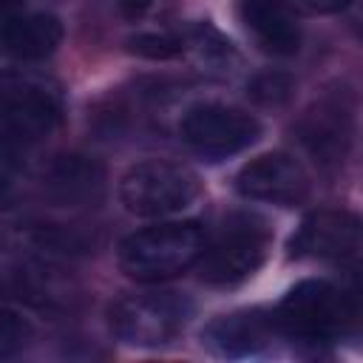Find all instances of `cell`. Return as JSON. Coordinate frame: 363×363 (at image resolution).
<instances>
[{"mask_svg":"<svg viewBox=\"0 0 363 363\" xmlns=\"http://www.w3.org/2000/svg\"><path fill=\"white\" fill-rule=\"evenodd\" d=\"M303 145L320 162H343L349 147V113L335 102L318 105L303 122Z\"/></svg>","mask_w":363,"mask_h":363,"instance_id":"14","label":"cell"},{"mask_svg":"<svg viewBox=\"0 0 363 363\" xmlns=\"http://www.w3.org/2000/svg\"><path fill=\"white\" fill-rule=\"evenodd\" d=\"M0 116L11 136L40 139L51 133L54 125L60 122V102L43 85L17 82L0 88Z\"/></svg>","mask_w":363,"mask_h":363,"instance_id":"9","label":"cell"},{"mask_svg":"<svg viewBox=\"0 0 363 363\" xmlns=\"http://www.w3.org/2000/svg\"><path fill=\"white\" fill-rule=\"evenodd\" d=\"M201 193L199 176L167 159H145L119 179V201L139 218H170L184 213Z\"/></svg>","mask_w":363,"mask_h":363,"instance_id":"3","label":"cell"},{"mask_svg":"<svg viewBox=\"0 0 363 363\" xmlns=\"http://www.w3.org/2000/svg\"><path fill=\"white\" fill-rule=\"evenodd\" d=\"M20 3H23V0H0V17H9Z\"/></svg>","mask_w":363,"mask_h":363,"instance_id":"22","label":"cell"},{"mask_svg":"<svg viewBox=\"0 0 363 363\" xmlns=\"http://www.w3.org/2000/svg\"><path fill=\"white\" fill-rule=\"evenodd\" d=\"M20 170V150L11 133H0V196L11 187L14 176Z\"/></svg>","mask_w":363,"mask_h":363,"instance_id":"19","label":"cell"},{"mask_svg":"<svg viewBox=\"0 0 363 363\" xmlns=\"http://www.w3.org/2000/svg\"><path fill=\"white\" fill-rule=\"evenodd\" d=\"M62 43V23L54 14H20L3 26V51L20 62H40Z\"/></svg>","mask_w":363,"mask_h":363,"instance_id":"12","label":"cell"},{"mask_svg":"<svg viewBox=\"0 0 363 363\" xmlns=\"http://www.w3.org/2000/svg\"><path fill=\"white\" fill-rule=\"evenodd\" d=\"M289 258L309 261H354L360 252V218L349 210L309 213L289 235Z\"/></svg>","mask_w":363,"mask_h":363,"instance_id":"8","label":"cell"},{"mask_svg":"<svg viewBox=\"0 0 363 363\" xmlns=\"http://www.w3.org/2000/svg\"><path fill=\"white\" fill-rule=\"evenodd\" d=\"M292 9H306V11H318V14H335L343 11L352 0H286Z\"/></svg>","mask_w":363,"mask_h":363,"instance_id":"20","label":"cell"},{"mask_svg":"<svg viewBox=\"0 0 363 363\" xmlns=\"http://www.w3.org/2000/svg\"><path fill=\"white\" fill-rule=\"evenodd\" d=\"M204 241L199 221H159L122 238L119 267L139 284H162L196 267Z\"/></svg>","mask_w":363,"mask_h":363,"instance_id":"1","label":"cell"},{"mask_svg":"<svg viewBox=\"0 0 363 363\" xmlns=\"http://www.w3.org/2000/svg\"><path fill=\"white\" fill-rule=\"evenodd\" d=\"M275 332L278 329L272 315L261 309H241L207 323L201 343L218 357H247V354H258L272 340Z\"/></svg>","mask_w":363,"mask_h":363,"instance_id":"10","label":"cell"},{"mask_svg":"<svg viewBox=\"0 0 363 363\" xmlns=\"http://www.w3.org/2000/svg\"><path fill=\"white\" fill-rule=\"evenodd\" d=\"M235 190L250 201L295 207L309 199L312 182L306 167L295 156L275 150L247 162L235 176Z\"/></svg>","mask_w":363,"mask_h":363,"instance_id":"7","label":"cell"},{"mask_svg":"<svg viewBox=\"0 0 363 363\" xmlns=\"http://www.w3.org/2000/svg\"><path fill=\"white\" fill-rule=\"evenodd\" d=\"M269 230L261 218L235 213L230 216L213 241H204V250L196 261L199 275L210 286H238L252 278L269 252Z\"/></svg>","mask_w":363,"mask_h":363,"instance_id":"4","label":"cell"},{"mask_svg":"<svg viewBox=\"0 0 363 363\" xmlns=\"http://www.w3.org/2000/svg\"><path fill=\"white\" fill-rule=\"evenodd\" d=\"M241 20L267 54L292 57L301 48V26L286 0H241Z\"/></svg>","mask_w":363,"mask_h":363,"instance_id":"11","label":"cell"},{"mask_svg":"<svg viewBox=\"0 0 363 363\" xmlns=\"http://www.w3.org/2000/svg\"><path fill=\"white\" fill-rule=\"evenodd\" d=\"M295 91V82L284 71H264L250 79V96L258 105H284Z\"/></svg>","mask_w":363,"mask_h":363,"instance_id":"16","label":"cell"},{"mask_svg":"<svg viewBox=\"0 0 363 363\" xmlns=\"http://www.w3.org/2000/svg\"><path fill=\"white\" fill-rule=\"evenodd\" d=\"M31 340V323L0 303V357L23 349Z\"/></svg>","mask_w":363,"mask_h":363,"instance_id":"18","label":"cell"},{"mask_svg":"<svg viewBox=\"0 0 363 363\" xmlns=\"http://www.w3.org/2000/svg\"><path fill=\"white\" fill-rule=\"evenodd\" d=\"M190 43L199 51V57L207 60V62H224L227 57H233L230 40L218 28H213L210 23H196L190 28Z\"/></svg>","mask_w":363,"mask_h":363,"instance_id":"17","label":"cell"},{"mask_svg":"<svg viewBox=\"0 0 363 363\" xmlns=\"http://www.w3.org/2000/svg\"><path fill=\"white\" fill-rule=\"evenodd\" d=\"M150 6H153V0H116V9H119V14H122L125 20H139V17H145V14L150 11Z\"/></svg>","mask_w":363,"mask_h":363,"instance_id":"21","label":"cell"},{"mask_svg":"<svg viewBox=\"0 0 363 363\" xmlns=\"http://www.w3.org/2000/svg\"><path fill=\"white\" fill-rule=\"evenodd\" d=\"M125 48L133 57H142L150 62H167V60L182 57L184 43L173 34H164V31H139V34L125 40Z\"/></svg>","mask_w":363,"mask_h":363,"instance_id":"15","label":"cell"},{"mask_svg":"<svg viewBox=\"0 0 363 363\" xmlns=\"http://www.w3.org/2000/svg\"><path fill=\"white\" fill-rule=\"evenodd\" d=\"M190 315L193 303L184 295L170 289H145L113 301L108 309V323L122 343L156 349L170 343L187 326Z\"/></svg>","mask_w":363,"mask_h":363,"instance_id":"5","label":"cell"},{"mask_svg":"<svg viewBox=\"0 0 363 363\" xmlns=\"http://www.w3.org/2000/svg\"><path fill=\"white\" fill-rule=\"evenodd\" d=\"M182 142L207 162H224L261 136V122L244 108L224 102H199L179 122Z\"/></svg>","mask_w":363,"mask_h":363,"instance_id":"6","label":"cell"},{"mask_svg":"<svg viewBox=\"0 0 363 363\" xmlns=\"http://www.w3.org/2000/svg\"><path fill=\"white\" fill-rule=\"evenodd\" d=\"M275 329L301 343H329L352 332L357 303L329 281L306 278L295 284L272 312Z\"/></svg>","mask_w":363,"mask_h":363,"instance_id":"2","label":"cell"},{"mask_svg":"<svg viewBox=\"0 0 363 363\" xmlns=\"http://www.w3.org/2000/svg\"><path fill=\"white\" fill-rule=\"evenodd\" d=\"M102 167L88 156H60L45 173V193L57 204H88L102 196Z\"/></svg>","mask_w":363,"mask_h":363,"instance_id":"13","label":"cell"}]
</instances>
